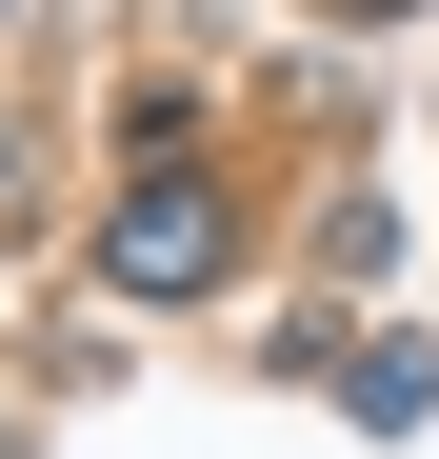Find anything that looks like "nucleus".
<instances>
[{
	"instance_id": "obj_1",
	"label": "nucleus",
	"mask_w": 439,
	"mask_h": 459,
	"mask_svg": "<svg viewBox=\"0 0 439 459\" xmlns=\"http://www.w3.org/2000/svg\"><path fill=\"white\" fill-rule=\"evenodd\" d=\"M120 280H220V200H180V180H160V200L120 220Z\"/></svg>"
}]
</instances>
